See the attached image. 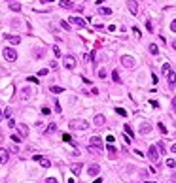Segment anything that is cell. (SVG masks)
Returning <instances> with one entry per match:
<instances>
[{
  "label": "cell",
  "instance_id": "6da1fadb",
  "mask_svg": "<svg viewBox=\"0 0 176 183\" xmlns=\"http://www.w3.org/2000/svg\"><path fill=\"white\" fill-rule=\"evenodd\" d=\"M70 129L72 130H85V129H89V123L85 119H74V121H70Z\"/></svg>",
  "mask_w": 176,
  "mask_h": 183
},
{
  "label": "cell",
  "instance_id": "7a4b0ae2",
  "mask_svg": "<svg viewBox=\"0 0 176 183\" xmlns=\"http://www.w3.org/2000/svg\"><path fill=\"white\" fill-rule=\"evenodd\" d=\"M2 55H4V59L6 61H17V53H15V49H11V47H6V49L2 51Z\"/></svg>",
  "mask_w": 176,
  "mask_h": 183
},
{
  "label": "cell",
  "instance_id": "3957f363",
  "mask_svg": "<svg viewBox=\"0 0 176 183\" xmlns=\"http://www.w3.org/2000/svg\"><path fill=\"white\" fill-rule=\"evenodd\" d=\"M148 159H150L151 162H157L159 161V151H157V147H155V145H151L150 149H148Z\"/></svg>",
  "mask_w": 176,
  "mask_h": 183
},
{
  "label": "cell",
  "instance_id": "277c9868",
  "mask_svg": "<svg viewBox=\"0 0 176 183\" xmlns=\"http://www.w3.org/2000/svg\"><path fill=\"white\" fill-rule=\"evenodd\" d=\"M63 62H65V68H68V70H74L76 68V59L70 57V55H66V57L63 59Z\"/></svg>",
  "mask_w": 176,
  "mask_h": 183
},
{
  "label": "cell",
  "instance_id": "5b68a950",
  "mask_svg": "<svg viewBox=\"0 0 176 183\" xmlns=\"http://www.w3.org/2000/svg\"><path fill=\"white\" fill-rule=\"evenodd\" d=\"M68 21L72 23V25H76L78 29H85V21H83L82 17H76V15H72V17L68 19Z\"/></svg>",
  "mask_w": 176,
  "mask_h": 183
},
{
  "label": "cell",
  "instance_id": "8992f818",
  "mask_svg": "<svg viewBox=\"0 0 176 183\" xmlns=\"http://www.w3.org/2000/svg\"><path fill=\"white\" fill-rule=\"evenodd\" d=\"M121 64L125 66V68H133L134 66V59L131 57V55H125V57H121Z\"/></svg>",
  "mask_w": 176,
  "mask_h": 183
},
{
  "label": "cell",
  "instance_id": "52a82bcc",
  "mask_svg": "<svg viewBox=\"0 0 176 183\" xmlns=\"http://www.w3.org/2000/svg\"><path fill=\"white\" fill-rule=\"evenodd\" d=\"M89 145L95 147V149H102V140H101V136H93V138L89 140Z\"/></svg>",
  "mask_w": 176,
  "mask_h": 183
},
{
  "label": "cell",
  "instance_id": "ba28073f",
  "mask_svg": "<svg viewBox=\"0 0 176 183\" xmlns=\"http://www.w3.org/2000/svg\"><path fill=\"white\" fill-rule=\"evenodd\" d=\"M127 8H129V11H131L133 15L138 13V4H137V0H127Z\"/></svg>",
  "mask_w": 176,
  "mask_h": 183
},
{
  "label": "cell",
  "instance_id": "9c48e42d",
  "mask_svg": "<svg viewBox=\"0 0 176 183\" xmlns=\"http://www.w3.org/2000/svg\"><path fill=\"white\" fill-rule=\"evenodd\" d=\"M30 96H32V89H29V87H25V89L21 91V98H23V100H29Z\"/></svg>",
  "mask_w": 176,
  "mask_h": 183
},
{
  "label": "cell",
  "instance_id": "30bf717a",
  "mask_svg": "<svg viewBox=\"0 0 176 183\" xmlns=\"http://www.w3.org/2000/svg\"><path fill=\"white\" fill-rule=\"evenodd\" d=\"M87 172H89V176H97V174L101 172V166L99 164H91L89 168H87Z\"/></svg>",
  "mask_w": 176,
  "mask_h": 183
},
{
  "label": "cell",
  "instance_id": "8fae6325",
  "mask_svg": "<svg viewBox=\"0 0 176 183\" xmlns=\"http://www.w3.org/2000/svg\"><path fill=\"white\" fill-rule=\"evenodd\" d=\"M104 123H106V117H104V115H101V113L95 115V125H97V126H102Z\"/></svg>",
  "mask_w": 176,
  "mask_h": 183
},
{
  "label": "cell",
  "instance_id": "7c38bea8",
  "mask_svg": "<svg viewBox=\"0 0 176 183\" xmlns=\"http://www.w3.org/2000/svg\"><path fill=\"white\" fill-rule=\"evenodd\" d=\"M148 132H151V125L150 123H142L140 125V134H148Z\"/></svg>",
  "mask_w": 176,
  "mask_h": 183
},
{
  "label": "cell",
  "instance_id": "4fadbf2b",
  "mask_svg": "<svg viewBox=\"0 0 176 183\" xmlns=\"http://www.w3.org/2000/svg\"><path fill=\"white\" fill-rule=\"evenodd\" d=\"M17 129H19V132H21L23 138L29 136V126H27V125H17Z\"/></svg>",
  "mask_w": 176,
  "mask_h": 183
},
{
  "label": "cell",
  "instance_id": "5bb4252c",
  "mask_svg": "<svg viewBox=\"0 0 176 183\" xmlns=\"http://www.w3.org/2000/svg\"><path fill=\"white\" fill-rule=\"evenodd\" d=\"M6 162H8V151L0 149V164H6Z\"/></svg>",
  "mask_w": 176,
  "mask_h": 183
},
{
  "label": "cell",
  "instance_id": "9a60e30c",
  "mask_svg": "<svg viewBox=\"0 0 176 183\" xmlns=\"http://www.w3.org/2000/svg\"><path fill=\"white\" fill-rule=\"evenodd\" d=\"M4 38L10 43H21V36H4Z\"/></svg>",
  "mask_w": 176,
  "mask_h": 183
},
{
  "label": "cell",
  "instance_id": "2e32d148",
  "mask_svg": "<svg viewBox=\"0 0 176 183\" xmlns=\"http://www.w3.org/2000/svg\"><path fill=\"white\" fill-rule=\"evenodd\" d=\"M167 78H169V85H170V87H174V83H176V74L172 72V70H170Z\"/></svg>",
  "mask_w": 176,
  "mask_h": 183
},
{
  "label": "cell",
  "instance_id": "e0dca14e",
  "mask_svg": "<svg viewBox=\"0 0 176 183\" xmlns=\"http://www.w3.org/2000/svg\"><path fill=\"white\" fill-rule=\"evenodd\" d=\"M10 10L17 13V11H21V4L19 2H10Z\"/></svg>",
  "mask_w": 176,
  "mask_h": 183
},
{
  "label": "cell",
  "instance_id": "ac0fdd59",
  "mask_svg": "<svg viewBox=\"0 0 176 183\" xmlns=\"http://www.w3.org/2000/svg\"><path fill=\"white\" fill-rule=\"evenodd\" d=\"M55 130H57V125H55V123H51V125L46 129V134H53Z\"/></svg>",
  "mask_w": 176,
  "mask_h": 183
},
{
  "label": "cell",
  "instance_id": "d6986e66",
  "mask_svg": "<svg viewBox=\"0 0 176 183\" xmlns=\"http://www.w3.org/2000/svg\"><path fill=\"white\" fill-rule=\"evenodd\" d=\"M112 79H114L115 83H119V81H121V78H119V72H118V70H114V72H112Z\"/></svg>",
  "mask_w": 176,
  "mask_h": 183
},
{
  "label": "cell",
  "instance_id": "ffe728a7",
  "mask_svg": "<svg viewBox=\"0 0 176 183\" xmlns=\"http://www.w3.org/2000/svg\"><path fill=\"white\" fill-rule=\"evenodd\" d=\"M99 13H101V15H112V10H110V8H101Z\"/></svg>",
  "mask_w": 176,
  "mask_h": 183
},
{
  "label": "cell",
  "instance_id": "44dd1931",
  "mask_svg": "<svg viewBox=\"0 0 176 183\" xmlns=\"http://www.w3.org/2000/svg\"><path fill=\"white\" fill-rule=\"evenodd\" d=\"M59 6H61V8H72V2H70V0H61Z\"/></svg>",
  "mask_w": 176,
  "mask_h": 183
},
{
  "label": "cell",
  "instance_id": "7402d4cb",
  "mask_svg": "<svg viewBox=\"0 0 176 183\" xmlns=\"http://www.w3.org/2000/svg\"><path fill=\"white\" fill-rule=\"evenodd\" d=\"M80 172H82V164H74V166H72V174H76V176H78Z\"/></svg>",
  "mask_w": 176,
  "mask_h": 183
},
{
  "label": "cell",
  "instance_id": "603a6c76",
  "mask_svg": "<svg viewBox=\"0 0 176 183\" xmlns=\"http://www.w3.org/2000/svg\"><path fill=\"white\" fill-rule=\"evenodd\" d=\"M49 91H51V93H53V94H59V93H61V87H59V85H53V87H49Z\"/></svg>",
  "mask_w": 176,
  "mask_h": 183
},
{
  "label": "cell",
  "instance_id": "cb8c5ba5",
  "mask_svg": "<svg viewBox=\"0 0 176 183\" xmlns=\"http://www.w3.org/2000/svg\"><path fill=\"white\" fill-rule=\"evenodd\" d=\"M34 57L36 59H42L44 57V49H38V47H36V49H34Z\"/></svg>",
  "mask_w": 176,
  "mask_h": 183
},
{
  "label": "cell",
  "instance_id": "d4e9b609",
  "mask_svg": "<svg viewBox=\"0 0 176 183\" xmlns=\"http://www.w3.org/2000/svg\"><path fill=\"white\" fill-rule=\"evenodd\" d=\"M40 164H42L44 168H49V166H51V162L47 161V159H40Z\"/></svg>",
  "mask_w": 176,
  "mask_h": 183
},
{
  "label": "cell",
  "instance_id": "484cf974",
  "mask_svg": "<svg viewBox=\"0 0 176 183\" xmlns=\"http://www.w3.org/2000/svg\"><path fill=\"white\" fill-rule=\"evenodd\" d=\"M106 149H108V153H110V157L114 159V157H115V147H114V145H108Z\"/></svg>",
  "mask_w": 176,
  "mask_h": 183
},
{
  "label": "cell",
  "instance_id": "4316f807",
  "mask_svg": "<svg viewBox=\"0 0 176 183\" xmlns=\"http://www.w3.org/2000/svg\"><path fill=\"white\" fill-rule=\"evenodd\" d=\"M150 53L151 55H157L159 53V49H157V45H155V43H151V45H150Z\"/></svg>",
  "mask_w": 176,
  "mask_h": 183
},
{
  "label": "cell",
  "instance_id": "83f0119b",
  "mask_svg": "<svg viewBox=\"0 0 176 183\" xmlns=\"http://www.w3.org/2000/svg\"><path fill=\"white\" fill-rule=\"evenodd\" d=\"M169 72H170V64H169V62H165V64H163V74L169 75Z\"/></svg>",
  "mask_w": 176,
  "mask_h": 183
},
{
  "label": "cell",
  "instance_id": "f1b7e54d",
  "mask_svg": "<svg viewBox=\"0 0 176 183\" xmlns=\"http://www.w3.org/2000/svg\"><path fill=\"white\" fill-rule=\"evenodd\" d=\"M115 113H119L121 117H127V111L123 110V108H115Z\"/></svg>",
  "mask_w": 176,
  "mask_h": 183
},
{
  "label": "cell",
  "instance_id": "f546056e",
  "mask_svg": "<svg viewBox=\"0 0 176 183\" xmlns=\"http://www.w3.org/2000/svg\"><path fill=\"white\" fill-rule=\"evenodd\" d=\"M123 130H125V132L129 134V136H134V134H133V129H131L129 125H125V126H123Z\"/></svg>",
  "mask_w": 176,
  "mask_h": 183
},
{
  "label": "cell",
  "instance_id": "4dcf8cb0",
  "mask_svg": "<svg viewBox=\"0 0 176 183\" xmlns=\"http://www.w3.org/2000/svg\"><path fill=\"white\" fill-rule=\"evenodd\" d=\"M157 129L161 130V134H167V126L163 125V123H159V125H157Z\"/></svg>",
  "mask_w": 176,
  "mask_h": 183
},
{
  "label": "cell",
  "instance_id": "1f68e13d",
  "mask_svg": "<svg viewBox=\"0 0 176 183\" xmlns=\"http://www.w3.org/2000/svg\"><path fill=\"white\" fill-rule=\"evenodd\" d=\"M11 140H13L15 144H19V142L23 140V136H15V134H11Z\"/></svg>",
  "mask_w": 176,
  "mask_h": 183
},
{
  "label": "cell",
  "instance_id": "d6a6232c",
  "mask_svg": "<svg viewBox=\"0 0 176 183\" xmlns=\"http://www.w3.org/2000/svg\"><path fill=\"white\" fill-rule=\"evenodd\" d=\"M167 166H169V168H174V166H176V162L172 161V159H169V161H167Z\"/></svg>",
  "mask_w": 176,
  "mask_h": 183
},
{
  "label": "cell",
  "instance_id": "836d02e7",
  "mask_svg": "<svg viewBox=\"0 0 176 183\" xmlns=\"http://www.w3.org/2000/svg\"><path fill=\"white\" fill-rule=\"evenodd\" d=\"M133 32H134V36H137V38H140V36H142V34H140V30H138L137 27H133Z\"/></svg>",
  "mask_w": 176,
  "mask_h": 183
},
{
  "label": "cell",
  "instance_id": "e575fe53",
  "mask_svg": "<svg viewBox=\"0 0 176 183\" xmlns=\"http://www.w3.org/2000/svg\"><path fill=\"white\" fill-rule=\"evenodd\" d=\"M8 126H10V129H15L17 125H15V121H13V119H10V121H8Z\"/></svg>",
  "mask_w": 176,
  "mask_h": 183
},
{
  "label": "cell",
  "instance_id": "d590c367",
  "mask_svg": "<svg viewBox=\"0 0 176 183\" xmlns=\"http://www.w3.org/2000/svg\"><path fill=\"white\" fill-rule=\"evenodd\" d=\"M99 78L104 79V78H106V70H99Z\"/></svg>",
  "mask_w": 176,
  "mask_h": 183
},
{
  "label": "cell",
  "instance_id": "8d00e7d4",
  "mask_svg": "<svg viewBox=\"0 0 176 183\" xmlns=\"http://www.w3.org/2000/svg\"><path fill=\"white\" fill-rule=\"evenodd\" d=\"M53 53H55V55H57V57H61V49H59V47H57V45H55V47H53Z\"/></svg>",
  "mask_w": 176,
  "mask_h": 183
},
{
  "label": "cell",
  "instance_id": "74e56055",
  "mask_svg": "<svg viewBox=\"0 0 176 183\" xmlns=\"http://www.w3.org/2000/svg\"><path fill=\"white\" fill-rule=\"evenodd\" d=\"M61 27H63L65 30H70V29H68V23H66V21H61Z\"/></svg>",
  "mask_w": 176,
  "mask_h": 183
},
{
  "label": "cell",
  "instance_id": "f35d334b",
  "mask_svg": "<svg viewBox=\"0 0 176 183\" xmlns=\"http://www.w3.org/2000/svg\"><path fill=\"white\" fill-rule=\"evenodd\" d=\"M146 29L150 30V32H151V30H153V29H151V21H150V19H148V21H146Z\"/></svg>",
  "mask_w": 176,
  "mask_h": 183
},
{
  "label": "cell",
  "instance_id": "ab89813d",
  "mask_svg": "<svg viewBox=\"0 0 176 183\" xmlns=\"http://www.w3.org/2000/svg\"><path fill=\"white\" fill-rule=\"evenodd\" d=\"M49 111H51V110H49V108H46V106L42 108V113H44V115H49Z\"/></svg>",
  "mask_w": 176,
  "mask_h": 183
},
{
  "label": "cell",
  "instance_id": "60d3db41",
  "mask_svg": "<svg viewBox=\"0 0 176 183\" xmlns=\"http://www.w3.org/2000/svg\"><path fill=\"white\" fill-rule=\"evenodd\" d=\"M170 30H172V32H176V19H174L172 23H170Z\"/></svg>",
  "mask_w": 176,
  "mask_h": 183
},
{
  "label": "cell",
  "instance_id": "b9f144b4",
  "mask_svg": "<svg viewBox=\"0 0 176 183\" xmlns=\"http://www.w3.org/2000/svg\"><path fill=\"white\" fill-rule=\"evenodd\" d=\"M55 111H57V113H61V104H59V102H55Z\"/></svg>",
  "mask_w": 176,
  "mask_h": 183
},
{
  "label": "cell",
  "instance_id": "7bdbcfd3",
  "mask_svg": "<svg viewBox=\"0 0 176 183\" xmlns=\"http://www.w3.org/2000/svg\"><path fill=\"white\" fill-rule=\"evenodd\" d=\"M63 140H65V142H70V140H72L70 134H63Z\"/></svg>",
  "mask_w": 176,
  "mask_h": 183
},
{
  "label": "cell",
  "instance_id": "ee69618b",
  "mask_svg": "<svg viewBox=\"0 0 176 183\" xmlns=\"http://www.w3.org/2000/svg\"><path fill=\"white\" fill-rule=\"evenodd\" d=\"M150 104H151V106H153V108H155V110H157V108H159V102H157V100H151V102H150Z\"/></svg>",
  "mask_w": 176,
  "mask_h": 183
},
{
  "label": "cell",
  "instance_id": "f6af8a7d",
  "mask_svg": "<svg viewBox=\"0 0 176 183\" xmlns=\"http://www.w3.org/2000/svg\"><path fill=\"white\" fill-rule=\"evenodd\" d=\"M46 183H57V180H55V177H47Z\"/></svg>",
  "mask_w": 176,
  "mask_h": 183
},
{
  "label": "cell",
  "instance_id": "bcb514c9",
  "mask_svg": "<svg viewBox=\"0 0 176 183\" xmlns=\"http://www.w3.org/2000/svg\"><path fill=\"white\" fill-rule=\"evenodd\" d=\"M172 110H174V113H176V96L172 98Z\"/></svg>",
  "mask_w": 176,
  "mask_h": 183
},
{
  "label": "cell",
  "instance_id": "7dc6e473",
  "mask_svg": "<svg viewBox=\"0 0 176 183\" xmlns=\"http://www.w3.org/2000/svg\"><path fill=\"white\" fill-rule=\"evenodd\" d=\"M170 151H172V153H176V144H174L172 147H170Z\"/></svg>",
  "mask_w": 176,
  "mask_h": 183
},
{
  "label": "cell",
  "instance_id": "c3c4849f",
  "mask_svg": "<svg viewBox=\"0 0 176 183\" xmlns=\"http://www.w3.org/2000/svg\"><path fill=\"white\" fill-rule=\"evenodd\" d=\"M170 45H172V49H176V40H174V42H172V43H170Z\"/></svg>",
  "mask_w": 176,
  "mask_h": 183
},
{
  "label": "cell",
  "instance_id": "681fc988",
  "mask_svg": "<svg viewBox=\"0 0 176 183\" xmlns=\"http://www.w3.org/2000/svg\"><path fill=\"white\" fill-rule=\"evenodd\" d=\"M4 115H6V113H4V111H2V110H0V119H2V117H4Z\"/></svg>",
  "mask_w": 176,
  "mask_h": 183
},
{
  "label": "cell",
  "instance_id": "f907efd6",
  "mask_svg": "<svg viewBox=\"0 0 176 183\" xmlns=\"http://www.w3.org/2000/svg\"><path fill=\"white\" fill-rule=\"evenodd\" d=\"M42 2H44V4H46V2H47V4H49V2H53V0H42Z\"/></svg>",
  "mask_w": 176,
  "mask_h": 183
},
{
  "label": "cell",
  "instance_id": "816d5d0a",
  "mask_svg": "<svg viewBox=\"0 0 176 183\" xmlns=\"http://www.w3.org/2000/svg\"><path fill=\"white\" fill-rule=\"evenodd\" d=\"M93 183H102V180H95V181H93Z\"/></svg>",
  "mask_w": 176,
  "mask_h": 183
},
{
  "label": "cell",
  "instance_id": "f5cc1de1",
  "mask_svg": "<svg viewBox=\"0 0 176 183\" xmlns=\"http://www.w3.org/2000/svg\"><path fill=\"white\" fill-rule=\"evenodd\" d=\"M102 2H104V0H97V4H102Z\"/></svg>",
  "mask_w": 176,
  "mask_h": 183
},
{
  "label": "cell",
  "instance_id": "db71d44e",
  "mask_svg": "<svg viewBox=\"0 0 176 183\" xmlns=\"http://www.w3.org/2000/svg\"><path fill=\"white\" fill-rule=\"evenodd\" d=\"M172 181H174V183H176V174H174V177H172Z\"/></svg>",
  "mask_w": 176,
  "mask_h": 183
},
{
  "label": "cell",
  "instance_id": "11a10c76",
  "mask_svg": "<svg viewBox=\"0 0 176 183\" xmlns=\"http://www.w3.org/2000/svg\"><path fill=\"white\" fill-rule=\"evenodd\" d=\"M68 183H74V180H68Z\"/></svg>",
  "mask_w": 176,
  "mask_h": 183
},
{
  "label": "cell",
  "instance_id": "9f6ffc18",
  "mask_svg": "<svg viewBox=\"0 0 176 183\" xmlns=\"http://www.w3.org/2000/svg\"><path fill=\"white\" fill-rule=\"evenodd\" d=\"M6 2H13V0H6Z\"/></svg>",
  "mask_w": 176,
  "mask_h": 183
},
{
  "label": "cell",
  "instance_id": "6f0895ef",
  "mask_svg": "<svg viewBox=\"0 0 176 183\" xmlns=\"http://www.w3.org/2000/svg\"><path fill=\"white\" fill-rule=\"evenodd\" d=\"M146 183H153V181H146Z\"/></svg>",
  "mask_w": 176,
  "mask_h": 183
}]
</instances>
